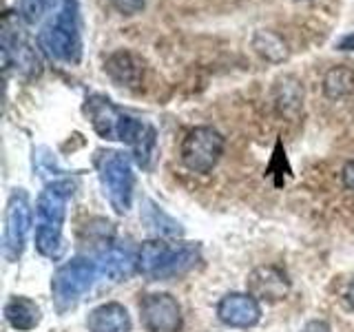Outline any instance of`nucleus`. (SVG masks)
Listing matches in <instances>:
<instances>
[{"label":"nucleus","mask_w":354,"mask_h":332,"mask_svg":"<svg viewBox=\"0 0 354 332\" xmlns=\"http://www.w3.org/2000/svg\"><path fill=\"white\" fill-rule=\"evenodd\" d=\"M346 299H348V306L354 310V279L350 282V286H348V293H346Z\"/></svg>","instance_id":"obj_23"},{"label":"nucleus","mask_w":354,"mask_h":332,"mask_svg":"<svg viewBox=\"0 0 354 332\" xmlns=\"http://www.w3.org/2000/svg\"><path fill=\"white\" fill-rule=\"evenodd\" d=\"M324 95L328 100H341L354 91V71L346 64H337L326 71L324 75Z\"/></svg>","instance_id":"obj_16"},{"label":"nucleus","mask_w":354,"mask_h":332,"mask_svg":"<svg viewBox=\"0 0 354 332\" xmlns=\"http://www.w3.org/2000/svg\"><path fill=\"white\" fill-rule=\"evenodd\" d=\"M91 275H93L91 266L82 259H75L58 270L53 279V290L58 295V299H75L91 284Z\"/></svg>","instance_id":"obj_12"},{"label":"nucleus","mask_w":354,"mask_h":332,"mask_svg":"<svg viewBox=\"0 0 354 332\" xmlns=\"http://www.w3.org/2000/svg\"><path fill=\"white\" fill-rule=\"evenodd\" d=\"M277 107H279L283 113H290L297 111L304 102V89L295 77H283V80L277 82Z\"/></svg>","instance_id":"obj_17"},{"label":"nucleus","mask_w":354,"mask_h":332,"mask_svg":"<svg viewBox=\"0 0 354 332\" xmlns=\"http://www.w3.org/2000/svg\"><path fill=\"white\" fill-rule=\"evenodd\" d=\"M226 140L213 127H195L184 136L180 147V160L188 171L206 175L217 166L224 155Z\"/></svg>","instance_id":"obj_5"},{"label":"nucleus","mask_w":354,"mask_h":332,"mask_svg":"<svg viewBox=\"0 0 354 332\" xmlns=\"http://www.w3.org/2000/svg\"><path fill=\"white\" fill-rule=\"evenodd\" d=\"M246 290L257 302L277 304L290 293V279L279 266H257L246 279Z\"/></svg>","instance_id":"obj_8"},{"label":"nucleus","mask_w":354,"mask_h":332,"mask_svg":"<svg viewBox=\"0 0 354 332\" xmlns=\"http://www.w3.org/2000/svg\"><path fill=\"white\" fill-rule=\"evenodd\" d=\"M53 7L55 0H18V16L25 25H38Z\"/></svg>","instance_id":"obj_18"},{"label":"nucleus","mask_w":354,"mask_h":332,"mask_svg":"<svg viewBox=\"0 0 354 332\" xmlns=\"http://www.w3.org/2000/svg\"><path fill=\"white\" fill-rule=\"evenodd\" d=\"M341 180H343V186L350 188V191H354V160L346 162V166H343Z\"/></svg>","instance_id":"obj_20"},{"label":"nucleus","mask_w":354,"mask_h":332,"mask_svg":"<svg viewBox=\"0 0 354 332\" xmlns=\"http://www.w3.org/2000/svg\"><path fill=\"white\" fill-rule=\"evenodd\" d=\"M337 49L339 51H354V31L352 33H346L339 42H337Z\"/></svg>","instance_id":"obj_22"},{"label":"nucleus","mask_w":354,"mask_h":332,"mask_svg":"<svg viewBox=\"0 0 354 332\" xmlns=\"http://www.w3.org/2000/svg\"><path fill=\"white\" fill-rule=\"evenodd\" d=\"M18 14L3 16V33H0V51H3V66H14L25 77H38L42 73L40 53L33 49V44L25 38V33L18 27Z\"/></svg>","instance_id":"obj_4"},{"label":"nucleus","mask_w":354,"mask_h":332,"mask_svg":"<svg viewBox=\"0 0 354 332\" xmlns=\"http://www.w3.org/2000/svg\"><path fill=\"white\" fill-rule=\"evenodd\" d=\"M84 111L100 138L120 140V142L131 144L133 151H136L138 162L142 166L149 164V158L155 147V131L149 124H144V122L127 116L124 111H120L104 95L88 98Z\"/></svg>","instance_id":"obj_1"},{"label":"nucleus","mask_w":354,"mask_h":332,"mask_svg":"<svg viewBox=\"0 0 354 332\" xmlns=\"http://www.w3.org/2000/svg\"><path fill=\"white\" fill-rule=\"evenodd\" d=\"M104 71L118 86L138 89L144 82V71H147V66H144V60L138 53H133L129 49H118L106 58Z\"/></svg>","instance_id":"obj_11"},{"label":"nucleus","mask_w":354,"mask_h":332,"mask_svg":"<svg viewBox=\"0 0 354 332\" xmlns=\"http://www.w3.org/2000/svg\"><path fill=\"white\" fill-rule=\"evenodd\" d=\"M29 226V206L27 195L18 191L9 199L7 210V228H5V255L9 259L20 257L22 243H25V232Z\"/></svg>","instance_id":"obj_10"},{"label":"nucleus","mask_w":354,"mask_h":332,"mask_svg":"<svg viewBox=\"0 0 354 332\" xmlns=\"http://www.w3.org/2000/svg\"><path fill=\"white\" fill-rule=\"evenodd\" d=\"M140 319L149 332H180L182 308L169 293H151L140 299Z\"/></svg>","instance_id":"obj_6"},{"label":"nucleus","mask_w":354,"mask_h":332,"mask_svg":"<svg viewBox=\"0 0 354 332\" xmlns=\"http://www.w3.org/2000/svg\"><path fill=\"white\" fill-rule=\"evenodd\" d=\"M109 3L113 5V9L122 16H136L144 9L147 0H109Z\"/></svg>","instance_id":"obj_19"},{"label":"nucleus","mask_w":354,"mask_h":332,"mask_svg":"<svg viewBox=\"0 0 354 332\" xmlns=\"http://www.w3.org/2000/svg\"><path fill=\"white\" fill-rule=\"evenodd\" d=\"M100 177L106 188L109 199L118 206V210H127L131 202V186H133V175H131V164L124 158V153L118 151H106L100 158Z\"/></svg>","instance_id":"obj_7"},{"label":"nucleus","mask_w":354,"mask_h":332,"mask_svg":"<svg viewBox=\"0 0 354 332\" xmlns=\"http://www.w3.org/2000/svg\"><path fill=\"white\" fill-rule=\"evenodd\" d=\"M38 47L44 55L62 64L82 60V20L77 0H62L58 14L38 31Z\"/></svg>","instance_id":"obj_2"},{"label":"nucleus","mask_w":354,"mask_h":332,"mask_svg":"<svg viewBox=\"0 0 354 332\" xmlns=\"http://www.w3.org/2000/svg\"><path fill=\"white\" fill-rule=\"evenodd\" d=\"M88 332H131V317L118 302H109L93 308L86 317Z\"/></svg>","instance_id":"obj_13"},{"label":"nucleus","mask_w":354,"mask_h":332,"mask_svg":"<svg viewBox=\"0 0 354 332\" xmlns=\"http://www.w3.org/2000/svg\"><path fill=\"white\" fill-rule=\"evenodd\" d=\"M195 261L197 246H191V243L147 241L140 250L138 268L151 282H158L186 273Z\"/></svg>","instance_id":"obj_3"},{"label":"nucleus","mask_w":354,"mask_h":332,"mask_svg":"<svg viewBox=\"0 0 354 332\" xmlns=\"http://www.w3.org/2000/svg\"><path fill=\"white\" fill-rule=\"evenodd\" d=\"M5 317L16 330H33L40 324V308L27 297H11L5 306Z\"/></svg>","instance_id":"obj_14"},{"label":"nucleus","mask_w":354,"mask_h":332,"mask_svg":"<svg viewBox=\"0 0 354 332\" xmlns=\"http://www.w3.org/2000/svg\"><path fill=\"white\" fill-rule=\"evenodd\" d=\"M299 332H332V328L328 326V321H324V319H313V321H308V324Z\"/></svg>","instance_id":"obj_21"},{"label":"nucleus","mask_w":354,"mask_h":332,"mask_svg":"<svg viewBox=\"0 0 354 332\" xmlns=\"http://www.w3.org/2000/svg\"><path fill=\"white\" fill-rule=\"evenodd\" d=\"M252 49L257 51L263 60H268L272 64H281L290 58V49H288V42L270 29H259L254 31L252 36Z\"/></svg>","instance_id":"obj_15"},{"label":"nucleus","mask_w":354,"mask_h":332,"mask_svg":"<svg viewBox=\"0 0 354 332\" xmlns=\"http://www.w3.org/2000/svg\"><path fill=\"white\" fill-rule=\"evenodd\" d=\"M217 317L230 328H252L261 319V302L248 293H230L217 304Z\"/></svg>","instance_id":"obj_9"}]
</instances>
